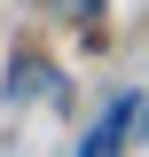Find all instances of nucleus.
I'll use <instances>...</instances> for the list:
<instances>
[{
    "label": "nucleus",
    "instance_id": "obj_1",
    "mask_svg": "<svg viewBox=\"0 0 149 157\" xmlns=\"http://www.w3.org/2000/svg\"><path fill=\"white\" fill-rule=\"evenodd\" d=\"M126 141H133V94L110 102V110H102V126H94L78 149H86V157H110V149H126Z\"/></svg>",
    "mask_w": 149,
    "mask_h": 157
},
{
    "label": "nucleus",
    "instance_id": "obj_2",
    "mask_svg": "<svg viewBox=\"0 0 149 157\" xmlns=\"http://www.w3.org/2000/svg\"><path fill=\"white\" fill-rule=\"evenodd\" d=\"M47 8H55V16H71V24H78V16H94V0H47Z\"/></svg>",
    "mask_w": 149,
    "mask_h": 157
},
{
    "label": "nucleus",
    "instance_id": "obj_3",
    "mask_svg": "<svg viewBox=\"0 0 149 157\" xmlns=\"http://www.w3.org/2000/svg\"><path fill=\"white\" fill-rule=\"evenodd\" d=\"M133 126H141V141H149V102H133Z\"/></svg>",
    "mask_w": 149,
    "mask_h": 157
}]
</instances>
